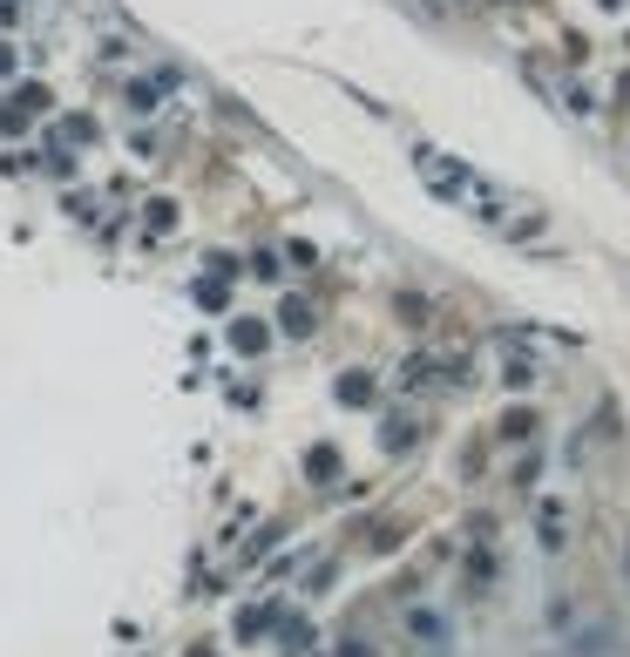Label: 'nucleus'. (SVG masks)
I'll return each mask as SVG.
<instances>
[{
	"label": "nucleus",
	"instance_id": "obj_2",
	"mask_svg": "<svg viewBox=\"0 0 630 657\" xmlns=\"http://www.w3.org/2000/svg\"><path fill=\"white\" fill-rule=\"evenodd\" d=\"M407 637L427 650V657H448V644H454V631H448V616L435 610V603H407Z\"/></svg>",
	"mask_w": 630,
	"mask_h": 657
},
{
	"label": "nucleus",
	"instance_id": "obj_3",
	"mask_svg": "<svg viewBox=\"0 0 630 657\" xmlns=\"http://www.w3.org/2000/svg\"><path fill=\"white\" fill-rule=\"evenodd\" d=\"M536 543H542L549 556L570 543V501H563V495H542V501H536Z\"/></svg>",
	"mask_w": 630,
	"mask_h": 657
},
{
	"label": "nucleus",
	"instance_id": "obj_4",
	"mask_svg": "<svg viewBox=\"0 0 630 657\" xmlns=\"http://www.w3.org/2000/svg\"><path fill=\"white\" fill-rule=\"evenodd\" d=\"M542 373H536V360L529 353H516V339H502V386H536Z\"/></svg>",
	"mask_w": 630,
	"mask_h": 657
},
{
	"label": "nucleus",
	"instance_id": "obj_5",
	"mask_svg": "<svg viewBox=\"0 0 630 657\" xmlns=\"http://www.w3.org/2000/svg\"><path fill=\"white\" fill-rule=\"evenodd\" d=\"M380 441H386V454H401V448H414V441H420V414H414V420H407V414H393Z\"/></svg>",
	"mask_w": 630,
	"mask_h": 657
},
{
	"label": "nucleus",
	"instance_id": "obj_6",
	"mask_svg": "<svg viewBox=\"0 0 630 657\" xmlns=\"http://www.w3.org/2000/svg\"><path fill=\"white\" fill-rule=\"evenodd\" d=\"M502 441H536V407H508L502 414Z\"/></svg>",
	"mask_w": 630,
	"mask_h": 657
},
{
	"label": "nucleus",
	"instance_id": "obj_1",
	"mask_svg": "<svg viewBox=\"0 0 630 657\" xmlns=\"http://www.w3.org/2000/svg\"><path fill=\"white\" fill-rule=\"evenodd\" d=\"M414 170H420V183L435 190V197L461 204L482 230H495V238H508V245H542V217H536L529 204H516L502 183H488L475 163L448 157V149H414Z\"/></svg>",
	"mask_w": 630,
	"mask_h": 657
},
{
	"label": "nucleus",
	"instance_id": "obj_7",
	"mask_svg": "<svg viewBox=\"0 0 630 657\" xmlns=\"http://www.w3.org/2000/svg\"><path fill=\"white\" fill-rule=\"evenodd\" d=\"M339 657H373V650H367V637H346V650H339Z\"/></svg>",
	"mask_w": 630,
	"mask_h": 657
}]
</instances>
